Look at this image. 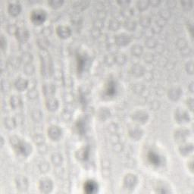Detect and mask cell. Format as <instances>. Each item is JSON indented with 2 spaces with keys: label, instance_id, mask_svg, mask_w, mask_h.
I'll list each match as a JSON object with an SVG mask.
<instances>
[{
  "label": "cell",
  "instance_id": "cell-8",
  "mask_svg": "<svg viewBox=\"0 0 194 194\" xmlns=\"http://www.w3.org/2000/svg\"><path fill=\"white\" fill-rule=\"evenodd\" d=\"M21 10V7L19 3H11L8 5V11L9 12V14L12 16H17V14H19V13L20 12Z\"/></svg>",
  "mask_w": 194,
  "mask_h": 194
},
{
  "label": "cell",
  "instance_id": "cell-1",
  "mask_svg": "<svg viewBox=\"0 0 194 194\" xmlns=\"http://www.w3.org/2000/svg\"><path fill=\"white\" fill-rule=\"evenodd\" d=\"M30 18L36 25H40L46 18V13L42 9H35L32 11Z\"/></svg>",
  "mask_w": 194,
  "mask_h": 194
},
{
  "label": "cell",
  "instance_id": "cell-16",
  "mask_svg": "<svg viewBox=\"0 0 194 194\" xmlns=\"http://www.w3.org/2000/svg\"><path fill=\"white\" fill-rule=\"evenodd\" d=\"M180 90L177 88H173L171 90H169V98H171L173 100H177L180 98Z\"/></svg>",
  "mask_w": 194,
  "mask_h": 194
},
{
  "label": "cell",
  "instance_id": "cell-2",
  "mask_svg": "<svg viewBox=\"0 0 194 194\" xmlns=\"http://www.w3.org/2000/svg\"><path fill=\"white\" fill-rule=\"evenodd\" d=\"M14 145L17 147V151L19 152V153L22 154L23 155H27L30 153V145L25 142L20 141L18 138H17V142H16V143H14Z\"/></svg>",
  "mask_w": 194,
  "mask_h": 194
},
{
  "label": "cell",
  "instance_id": "cell-17",
  "mask_svg": "<svg viewBox=\"0 0 194 194\" xmlns=\"http://www.w3.org/2000/svg\"><path fill=\"white\" fill-rule=\"evenodd\" d=\"M132 71H133V74L134 75L141 76L142 74H143L144 69L142 67V66L140 65V64H135L134 66H133Z\"/></svg>",
  "mask_w": 194,
  "mask_h": 194
},
{
  "label": "cell",
  "instance_id": "cell-12",
  "mask_svg": "<svg viewBox=\"0 0 194 194\" xmlns=\"http://www.w3.org/2000/svg\"><path fill=\"white\" fill-rule=\"evenodd\" d=\"M46 106L51 111H55L58 106V102L55 98H48L46 101Z\"/></svg>",
  "mask_w": 194,
  "mask_h": 194
},
{
  "label": "cell",
  "instance_id": "cell-21",
  "mask_svg": "<svg viewBox=\"0 0 194 194\" xmlns=\"http://www.w3.org/2000/svg\"><path fill=\"white\" fill-rule=\"evenodd\" d=\"M131 52L134 55H140L142 53V47L140 45H134L132 47Z\"/></svg>",
  "mask_w": 194,
  "mask_h": 194
},
{
  "label": "cell",
  "instance_id": "cell-15",
  "mask_svg": "<svg viewBox=\"0 0 194 194\" xmlns=\"http://www.w3.org/2000/svg\"><path fill=\"white\" fill-rule=\"evenodd\" d=\"M139 115L137 114V112L135 113V114L133 115V118L135 120H136V122H142V121H145L146 120L148 117V114H146V112H142V111H139Z\"/></svg>",
  "mask_w": 194,
  "mask_h": 194
},
{
  "label": "cell",
  "instance_id": "cell-7",
  "mask_svg": "<svg viewBox=\"0 0 194 194\" xmlns=\"http://www.w3.org/2000/svg\"><path fill=\"white\" fill-rule=\"evenodd\" d=\"M98 189V185L95 181L92 180H87L84 184V191L87 193H93L96 192Z\"/></svg>",
  "mask_w": 194,
  "mask_h": 194
},
{
  "label": "cell",
  "instance_id": "cell-19",
  "mask_svg": "<svg viewBox=\"0 0 194 194\" xmlns=\"http://www.w3.org/2000/svg\"><path fill=\"white\" fill-rule=\"evenodd\" d=\"M149 5V1H146V0H142V1H139L136 3V6H137L138 9L143 11V10L146 9L148 8V6Z\"/></svg>",
  "mask_w": 194,
  "mask_h": 194
},
{
  "label": "cell",
  "instance_id": "cell-25",
  "mask_svg": "<svg viewBox=\"0 0 194 194\" xmlns=\"http://www.w3.org/2000/svg\"><path fill=\"white\" fill-rule=\"evenodd\" d=\"M52 161H53L54 164H59L61 162V160H62V158H61V155H59V154H54L53 155H52Z\"/></svg>",
  "mask_w": 194,
  "mask_h": 194
},
{
  "label": "cell",
  "instance_id": "cell-28",
  "mask_svg": "<svg viewBox=\"0 0 194 194\" xmlns=\"http://www.w3.org/2000/svg\"><path fill=\"white\" fill-rule=\"evenodd\" d=\"M181 5L183 8H184L186 10H190L192 7V2H182Z\"/></svg>",
  "mask_w": 194,
  "mask_h": 194
},
{
  "label": "cell",
  "instance_id": "cell-23",
  "mask_svg": "<svg viewBox=\"0 0 194 194\" xmlns=\"http://www.w3.org/2000/svg\"><path fill=\"white\" fill-rule=\"evenodd\" d=\"M48 4L50 5L52 8H57L58 7L61 6V5L63 4L62 0H52V1H49L48 2Z\"/></svg>",
  "mask_w": 194,
  "mask_h": 194
},
{
  "label": "cell",
  "instance_id": "cell-22",
  "mask_svg": "<svg viewBox=\"0 0 194 194\" xmlns=\"http://www.w3.org/2000/svg\"><path fill=\"white\" fill-rule=\"evenodd\" d=\"M21 103V100L18 96H13L11 98V105L14 108H19Z\"/></svg>",
  "mask_w": 194,
  "mask_h": 194
},
{
  "label": "cell",
  "instance_id": "cell-3",
  "mask_svg": "<svg viewBox=\"0 0 194 194\" xmlns=\"http://www.w3.org/2000/svg\"><path fill=\"white\" fill-rule=\"evenodd\" d=\"M15 35L17 36V39L20 42H26V41L28 39L29 32L26 28L19 27L15 30Z\"/></svg>",
  "mask_w": 194,
  "mask_h": 194
},
{
  "label": "cell",
  "instance_id": "cell-26",
  "mask_svg": "<svg viewBox=\"0 0 194 194\" xmlns=\"http://www.w3.org/2000/svg\"><path fill=\"white\" fill-rule=\"evenodd\" d=\"M114 91H115V86H114V83H112V82H110L108 83V88H107V92H108V95H113L114 93Z\"/></svg>",
  "mask_w": 194,
  "mask_h": 194
},
{
  "label": "cell",
  "instance_id": "cell-27",
  "mask_svg": "<svg viewBox=\"0 0 194 194\" xmlns=\"http://www.w3.org/2000/svg\"><path fill=\"white\" fill-rule=\"evenodd\" d=\"M119 24H120V23H119V22L117 21V20H111V22H110L109 27H110V28L112 29L113 30H115V27H116V29L118 28Z\"/></svg>",
  "mask_w": 194,
  "mask_h": 194
},
{
  "label": "cell",
  "instance_id": "cell-10",
  "mask_svg": "<svg viewBox=\"0 0 194 194\" xmlns=\"http://www.w3.org/2000/svg\"><path fill=\"white\" fill-rule=\"evenodd\" d=\"M124 184L127 187H133L136 183V177L133 174H129L124 178Z\"/></svg>",
  "mask_w": 194,
  "mask_h": 194
},
{
  "label": "cell",
  "instance_id": "cell-18",
  "mask_svg": "<svg viewBox=\"0 0 194 194\" xmlns=\"http://www.w3.org/2000/svg\"><path fill=\"white\" fill-rule=\"evenodd\" d=\"M124 26H125V28L127 29V30H130V31H133V30H135L136 25V23H135V21H133V20H130V19H129V20H126Z\"/></svg>",
  "mask_w": 194,
  "mask_h": 194
},
{
  "label": "cell",
  "instance_id": "cell-9",
  "mask_svg": "<svg viewBox=\"0 0 194 194\" xmlns=\"http://www.w3.org/2000/svg\"><path fill=\"white\" fill-rule=\"evenodd\" d=\"M148 159L154 165H159L161 162V158L157 153L154 152L153 151L150 152L148 155Z\"/></svg>",
  "mask_w": 194,
  "mask_h": 194
},
{
  "label": "cell",
  "instance_id": "cell-14",
  "mask_svg": "<svg viewBox=\"0 0 194 194\" xmlns=\"http://www.w3.org/2000/svg\"><path fill=\"white\" fill-rule=\"evenodd\" d=\"M177 120H179V122H183V121H186L187 119L189 120V114L187 112L182 110V111H177V114H176Z\"/></svg>",
  "mask_w": 194,
  "mask_h": 194
},
{
  "label": "cell",
  "instance_id": "cell-5",
  "mask_svg": "<svg viewBox=\"0 0 194 194\" xmlns=\"http://www.w3.org/2000/svg\"><path fill=\"white\" fill-rule=\"evenodd\" d=\"M48 136L53 140H56L61 136V130L57 126H52L48 130Z\"/></svg>",
  "mask_w": 194,
  "mask_h": 194
},
{
  "label": "cell",
  "instance_id": "cell-13",
  "mask_svg": "<svg viewBox=\"0 0 194 194\" xmlns=\"http://www.w3.org/2000/svg\"><path fill=\"white\" fill-rule=\"evenodd\" d=\"M27 85H28V81L23 78H19L15 82L16 88L20 91H23V89H25L27 87Z\"/></svg>",
  "mask_w": 194,
  "mask_h": 194
},
{
  "label": "cell",
  "instance_id": "cell-20",
  "mask_svg": "<svg viewBox=\"0 0 194 194\" xmlns=\"http://www.w3.org/2000/svg\"><path fill=\"white\" fill-rule=\"evenodd\" d=\"M192 151V144H186V145H183L180 147V152L182 154L185 155V154H189Z\"/></svg>",
  "mask_w": 194,
  "mask_h": 194
},
{
  "label": "cell",
  "instance_id": "cell-6",
  "mask_svg": "<svg viewBox=\"0 0 194 194\" xmlns=\"http://www.w3.org/2000/svg\"><path fill=\"white\" fill-rule=\"evenodd\" d=\"M56 32L57 34L61 38H63V39H66V38L69 37L70 33H71L70 29L68 27H67V26L64 25L59 26V27H57Z\"/></svg>",
  "mask_w": 194,
  "mask_h": 194
},
{
  "label": "cell",
  "instance_id": "cell-4",
  "mask_svg": "<svg viewBox=\"0 0 194 194\" xmlns=\"http://www.w3.org/2000/svg\"><path fill=\"white\" fill-rule=\"evenodd\" d=\"M130 40H131L130 36L126 33H120V34L117 35L115 37L116 43L120 46L127 45L130 42Z\"/></svg>",
  "mask_w": 194,
  "mask_h": 194
},
{
  "label": "cell",
  "instance_id": "cell-24",
  "mask_svg": "<svg viewBox=\"0 0 194 194\" xmlns=\"http://www.w3.org/2000/svg\"><path fill=\"white\" fill-rule=\"evenodd\" d=\"M140 23L142 26L144 27H147L150 24V19L147 16H143L140 18Z\"/></svg>",
  "mask_w": 194,
  "mask_h": 194
},
{
  "label": "cell",
  "instance_id": "cell-30",
  "mask_svg": "<svg viewBox=\"0 0 194 194\" xmlns=\"http://www.w3.org/2000/svg\"><path fill=\"white\" fill-rule=\"evenodd\" d=\"M164 12H165L164 14H167V15H170V14H169V12L167 11V10H164ZM161 18H162V19H166V16L163 15L162 17H161Z\"/></svg>",
  "mask_w": 194,
  "mask_h": 194
},
{
  "label": "cell",
  "instance_id": "cell-11",
  "mask_svg": "<svg viewBox=\"0 0 194 194\" xmlns=\"http://www.w3.org/2000/svg\"><path fill=\"white\" fill-rule=\"evenodd\" d=\"M39 187L44 192H48L49 189H52V181L50 180H48V179H43V180H42L40 181Z\"/></svg>",
  "mask_w": 194,
  "mask_h": 194
},
{
  "label": "cell",
  "instance_id": "cell-29",
  "mask_svg": "<svg viewBox=\"0 0 194 194\" xmlns=\"http://www.w3.org/2000/svg\"><path fill=\"white\" fill-rule=\"evenodd\" d=\"M79 152V158L81 159H84L86 157V154L88 153V151H86V149H82L78 151Z\"/></svg>",
  "mask_w": 194,
  "mask_h": 194
}]
</instances>
